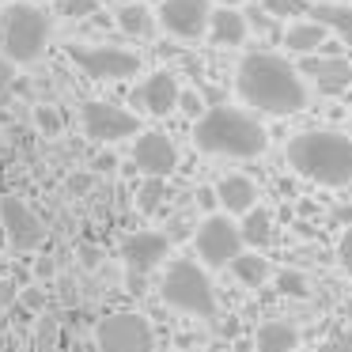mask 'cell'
<instances>
[{"label": "cell", "instance_id": "3", "mask_svg": "<svg viewBox=\"0 0 352 352\" xmlns=\"http://www.w3.org/2000/svg\"><path fill=\"white\" fill-rule=\"evenodd\" d=\"M193 144L205 155L223 160H254L265 152L269 137L258 118H250L239 107H212L193 122Z\"/></svg>", "mask_w": 352, "mask_h": 352}, {"label": "cell", "instance_id": "32", "mask_svg": "<svg viewBox=\"0 0 352 352\" xmlns=\"http://www.w3.org/2000/svg\"><path fill=\"white\" fill-rule=\"evenodd\" d=\"M178 107H182L186 114L193 118V122H197V118L205 114V110H201V99H197V95H193V91H178Z\"/></svg>", "mask_w": 352, "mask_h": 352}, {"label": "cell", "instance_id": "10", "mask_svg": "<svg viewBox=\"0 0 352 352\" xmlns=\"http://www.w3.org/2000/svg\"><path fill=\"white\" fill-rule=\"evenodd\" d=\"M0 228H4V235H8V243L16 250H38L46 243V223H42V216L23 197H16V193H4L0 197Z\"/></svg>", "mask_w": 352, "mask_h": 352}, {"label": "cell", "instance_id": "36", "mask_svg": "<svg viewBox=\"0 0 352 352\" xmlns=\"http://www.w3.org/2000/svg\"><path fill=\"white\" fill-rule=\"evenodd\" d=\"M220 4H235V0H220Z\"/></svg>", "mask_w": 352, "mask_h": 352}, {"label": "cell", "instance_id": "6", "mask_svg": "<svg viewBox=\"0 0 352 352\" xmlns=\"http://www.w3.org/2000/svg\"><path fill=\"white\" fill-rule=\"evenodd\" d=\"M95 349L99 352H152L155 333H152L144 314L118 311V314H107L99 322V329H95Z\"/></svg>", "mask_w": 352, "mask_h": 352}, {"label": "cell", "instance_id": "1", "mask_svg": "<svg viewBox=\"0 0 352 352\" xmlns=\"http://www.w3.org/2000/svg\"><path fill=\"white\" fill-rule=\"evenodd\" d=\"M235 87L246 107L273 114V118L299 114L307 107V84L299 76V69L292 61H284L280 54H265V50L246 54L239 61Z\"/></svg>", "mask_w": 352, "mask_h": 352}, {"label": "cell", "instance_id": "35", "mask_svg": "<svg viewBox=\"0 0 352 352\" xmlns=\"http://www.w3.org/2000/svg\"><path fill=\"white\" fill-rule=\"evenodd\" d=\"M87 182H91L87 175H76V178H72V190H87Z\"/></svg>", "mask_w": 352, "mask_h": 352}, {"label": "cell", "instance_id": "19", "mask_svg": "<svg viewBox=\"0 0 352 352\" xmlns=\"http://www.w3.org/2000/svg\"><path fill=\"white\" fill-rule=\"evenodd\" d=\"M254 349L258 352H296L299 349V329L292 322H261L258 333H254Z\"/></svg>", "mask_w": 352, "mask_h": 352}, {"label": "cell", "instance_id": "17", "mask_svg": "<svg viewBox=\"0 0 352 352\" xmlns=\"http://www.w3.org/2000/svg\"><path fill=\"white\" fill-rule=\"evenodd\" d=\"M216 201H220L231 216H246L258 205V186L246 175H223L220 186H216Z\"/></svg>", "mask_w": 352, "mask_h": 352}, {"label": "cell", "instance_id": "4", "mask_svg": "<svg viewBox=\"0 0 352 352\" xmlns=\"http://www.w3.org/2000/svg\"><path fill=\"white\" fill-rule=\"evenodd\" d=\"M50 46V16L38 4H4L0 12V57L12 65H31Z\"/></svg>", "mask_w": 352, "mask_h": 352}, {"label": "cell", "instance_id": "38", "mask_svg": "<svg viewBox=\"0 0 352 352\" xmlns=\"http://www.w3.org/2000/svg\"><path fill=\"white\" fill-rule=\"evenodd\" d=\"M0 4H12V0H0Z\"/></svg>", "mask_w": 352, "mask_h": 352}, {"label": "cell", "instance_id": "20", "mask_svg": "<svg viewBox=\"0 0 352 352\" xmlns=\"http://www.w3.org/2000/svg\"><path fill=\"white\" fill-rule=\"evenodd\" d=\"M311 19H318L329 34H337L341 42L352 46V4H329V0H322V4H314Z\"/></svg>", "mask_w": 352, "mask_h": 352}, {"label": "cell", "instance_id": "8", "mask_svg": "<svg viewBox=\"0 0 352 352\" xmlns=\"http://www.w3.org/2000/svg\"><path fill=\"white\" fill-rule=\"evenodd\" d=\"M69 61L91 80H129L140 72V57L122 46H69Z\"/></svg>", "mask_w": 352, "mask_h": 352}, {"label": "cell", "instance_id": "30", "mask_svg": "<svg viewBox=\"0 0 352 352\" xmlns=\"http://www.w3.org/2000/svg\"><path fill=\"white\" fill-rule=\"evenodd\" d=\"M314 352H352V329H341V333L326 337Z\"/></svg>", "mask_w": 352, "mask_h": 352}, {"label": "cell", "instance_id": "2", "mask_svg": "<svg viewBox=\"0 0 352 352\" xmlns=\"http://www.w3.org/2000/svg\"><path fill=\"white\" fill-rule=\"evenodd\" d=\"M288 167L318 186H341L352 182V137L333 129H307L288 140Z\"/></svg>", "mask_w": 352, "mask_h": 352}, {"label": "cell", "instance_id": "9", "mask_svg": "<svg viewBox=\"0 0 352 352\" xmlns=\"http://www.w3.org/2000/svg\"><path fill=\"white\" fill-rule=\"evenodd\" d=\"M80 125L99 144H114V140H125V137H137L140 133V118L133 110H122L114 102H99V99L80 107Z\"/></svg>", "mask_w": 352, "mask_h": 352}, {"label": "cell", "instance_id": "13", "mask_svg": "<svg viewBox=\"0 0 352 352\" xmlns=\"http://www.w3.org/2000/svg\"><path fill=\"white\" fill-rule=\"evenodd\" d=\"M167 254H170V235H163V231H137L122 246V261L133 276L152 273L155 265L167 261Z\"/></svg>", "mask_w": 352, "mask_h": 352}, {"label": "cell", "instance_id": "18", "mask_svg": "<svg viewBox=\"0 0 352 352\" xmlns=\"http://www.w3.org/2000/svg\"><path fill=\"white\" fill-rule=\"evenodd\" d=\"M329 38V31L318 23V19L303 16V19H292L288 31H284V46L292 50V54H314V50H322Z\"/></svg>", "mask_w": 352, "mask_h": 352}, {"label": "cell", "instance_id": "27", "mask_svg": "<svg viewBox=\"0 0 352 352\" xmlns=\"http://www.w3.org/2000/svg\"><path fill=\"white\" fill-rule=\"evenodd\" d=\"M34 122H38V129L46 133V137H57V133L65 129L61 110H57V107H46V102H42V107H34Z\"/></svg>", "mask_w": 352, "mask_h": 352}, {"label": "cell", "instance_id": "24", "mask_svg": "<svg viewBox=\"0 0 352 352\" xmlns=\"http://www.w3.org/2000/svg\"><path fill=\"white\" fill-rule=\"evenodd\" d=\"M261 8L273 19H303L311 4H307V0H261Z\"/></svg>", "mask_w": 352, "mask_h": 352}, {"label": "cell", "instance_id": "34", "mask_svg": "<svg viewBox=\"0 0 352 352\" xmlns=\"http://www.w3.org/2000/svg\"><path fill=\"white\" fill-rule=\"evenodd\" d=\"M197 205L205 208V212H212V205H216V193L208 190V186H205V190H197Z\"/></svg>", "mask_w": 352, "mask_h": 352}, {"label": "cell", "instance_id": "22", "mask_svg": "<svg viewBox=\"0 0 352 352\" xmlns=\"http://www.w3.org/2000/svg\"><path fill=\"white\" fill-rule=\"evenodd\" d=\"M231 273H235V280L243 284V288H261V284L269 280V261L261 258V254H239L235 261H231Z\"/></svg>", "mask_w": 352, "mask_h": 352}, {"label": "cell", "instance_id": "29", "mask_svg": "<svg viewBox=\"0 0 352 352\" xmlns=\"http://www.w3.org/2000/svg\"><path fill=\"white\" fill-rule=\"evenodd\" d=\"M16 95V65L0 57V107H8Z\"/></svg>", "mask_w": 352, "mask_h": 352}, {"label": "cell", "instance_id": "33", "mask_svg": "<svg viewBox=\"0 0 352 352\" xmlns=\"http://www.w3.org/2000/svg\"><path fill=\"white\" fill-rule=\"evenodd\" d=\"M12 303H16V284L0 280V311H4V307H12Z\"/></svg>", "mask_w": 352, "mask_h": 352}, {"label": "cell", "instance_id": "14", "mask_svg": "<svg viewBox=\"0 0 352 352\" xmlns=\"http://www.w3.org/2000/svg\"><path fill=\"white\" fill-rule=\"evenodd\" d=\"M178 91H182V87H178V80L170 76V72H152V76H144L137 84L133 99H137V107L144 110V114L163 118L178 107Z\"/></svg>", "mask_w": 352, "mask_h": 352}, {"label": "cell", "instance_id": "37", "mask_svg": "<svg viewBox=\"0 0 352 352\" xmlns=\"http://www.w3.org/2000/svg\"><path fill=\"white\" fill-rule=\"evenodd\" d=\"M349 137H352V122H349Z\"/></svg>", "mask_w": 352, "mask_h": 352}, {"label": "cell", "instance_id": "15", "mask_svg": "<svg viewBox=\"0 0 352 352\" xmlns=\"http://www.w3.org/2000/svg\"><path fill=\"white\" fill-rule=\"evenodd\" d=\"M303 72L314 80L322 95H341L352 84V65L344 57H322V61H303Z\"/></svg>", "mask_w": 352, "mask_h": 352}, {"label": "cell", "instance_id": "26", "mask_svg": "<svg viewBox=\"0 0 352 352\" xmlns=\"http://www.w3.org/2000/svg\"><path fill=\"white\" fill-rule=\"evenodd\" d=\"M102 0H57V12L65 19H91Z\"/></svg>", "mask_w": 352, "mask_h": 352}, {"label": "cell", "instance_id": "28", "mask_svg": "<svg viewBox=\"0 0 352 352\" xmlns=\"http://www.w3.org/2000/svg\"><path fill=\"white\" fill-rule=\"evenodd\" d=\"M276 288L292 299H303L307 296V276L296 273V269H284V273H276Z\"/></svg>", "mask_w": 352, "mask_h": 352}, {"label": "cell", "instance_id": "11", "mask_svg": "<svg viewBox=\"0 0 352 352\" xmlns=\"http://www.w3.org/2000/svg\"><path fill=\"white\" fill-rule=\"evenodd\" d=\"M208 16H212L208 0H163L155 12V23L178 42H197L208 31Z\"/></svg>", "mask_w": 352, "mask_h": 352}, {"label": "cell", "instance_id": "16", "mask_svg": "<svg viewBox=\"0 0 352 352\" xmlns=\"http://www.w3.org/2000/svg\"><path fill=\"white\" fill-rule=\"evenodd\" d=\"M205 34H212L216 46H243L246 34H250V19H246L239 8L223 4V8H216L212 16H208V31Z\"/></svg>", "mask_w": 352, "mask_h": 352}, {"label": "cell", "instance_id": "23", "mask_svg": "<svg viewBox=\"0 0 352 352\" xmlns=\"http://www.w3.org/2000/svg\"><path fill=\"white\" fill-rule=\"evenodd\" d=\"M239 235H243V243H250V246H269V243H273V216H269L265 208L254 205L250 212L243 216Z\"/></svg>", "mask_w": 352, "mask_h": 352}, {"label": "cell", "instance_id": "5", "mask_svg": "<svg viewBox=\"0 0 352 352\" xmlns=\"http://www.w3.org/2000/svg\"><path fill=\"white\" fill-rule=\"evenodd\" d=\"M160 296L170 311L193 314V318H216V292L208 280L205 265H197L193 258H175L163 273Z\"/></svg>", "mask_w": 352, "mask_h": 352}, {"label": "cell", "instance_id": "31", "mask_svg": "<svg viewBox=\"0 0 352 352\" xmlns=\"http://www.w3.org/2000/svg\"><path fill=\"white\" fill-rule=\"evenodd\" d=\"M337 261H341V269L352 276V223L344 228V235H341V243H337Z\"/></svg>", "mask_w": 352, "mask_h": 352}, {"label": "cell", "instance_id": "7", "mask_svg": "<svg viewBox=\"0 0 352 352\" xmlns=\"http://www.w3.org/2000/svg\"><path fill=\"white\" fill-rule=\"evenodd\" d=\"M193 250L208 269H223L243 254V235L231 216H205L193 231Z\"/></svg>", "mask_w": 352, "mask_h": 352}, {"label": "cell", "instance_id": "21", "mask_svg": "<svg viewBox=\"0 0 352 352\" xmlns=\"http://www.w3.org/2000/svg\"><path fill=\"white\" fill-rule=\"evenodd\" d=\"M114 23H118V31L129 34V38H152L155 34V16L144 4H122V8L114 12Z\"/></svg>", "mask_w": 352, "mask_h": 352}, {"label": "cell", "instance_id": "12", "mask_svg": "<svg viewBox=\"0 0 352 352\" xmlns=\"http://www.w3.org/2000/svg\"><path fill=\"white\" fill-rule=\"evenodd\" d=\"M133 163L148 178H167L178 167V152H175L167 133H155V129L137 133V140H133Z\"/></svg>", "mask_w": 352, "mask_h": 352}, {"label": "cell", "instance_id": "25", "mask_svg": "<svg viewBox=\"0 0 352 352\" xmlns=\"http://www.w3.org/2000/svg\"><path fill=\"white\" fill-rule=\"evenodd\" d=\"M163 197H167L163 178H148V182L137 190V208H140V212H155V208L163 205Z\"/></svg>", "mask_w": 352, "mask_h": 352}]
</instances>
